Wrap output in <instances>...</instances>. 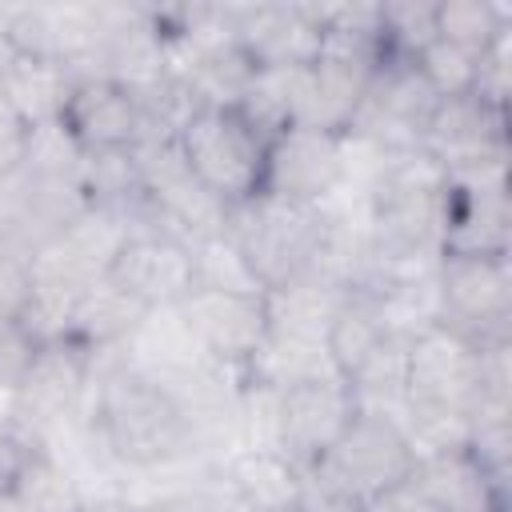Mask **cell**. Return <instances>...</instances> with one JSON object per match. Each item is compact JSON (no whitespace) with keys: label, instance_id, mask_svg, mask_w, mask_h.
<instances>
[{"label":"cell","instance_id":"cb8c5ba5","mask_svg":"<svg viewBox=\"0 0 512 512\" xmlns=\"http://www.w3.org/2000/svg\"><path fill=\"white\" fill-rule=\"evenodd\" d=\"M8 492L24 512H84L88 492L72 476L60 452H52L44 440L32 444V452L20 460Z\"/></svg>","mask_w":512,"mask_h":512},{"label":"cell","instance_id":"f1b7e54d","mask_svg":"<svg viewBox=\"0 0 512 512\" xmlns=\"http://www.w3.org/2000/svg\"><path fill=\"white\" fill-rule=\"evenodd\" d=\"M416 72L424 76V84L436 92V100L444 96H464L476 88V76H480V56L460 48V44H448V40H432L420 48L416 56Z\"/></svg>","mask_w":512,"mask_h":512},{"label":"cell","instance_id":"5bb4252c","mask_svg":"<svg viewBox=\"0 0 512 512\" xmlns=\"http://www.w3.org/2000/svg\"><path fill=\"white\" fill-rule=\"evenodd\" d=\"M184 328L200 344V352L216 364L244 368L252 352L268 336V304L264 292H216V288H192L176 304Z\"/></svg>","mask_w":512,"mask_h":512},{"label":"cell","instance_id":"1f68e13d","mask_svg":"<svg viewBox=\"0 0 512 512\" xmlns=\"http://www.w3.org/2000/svg\"><path fill=\"white\" fill-rule=\"evenodd\" d=\"M24 144H28V124L0 100V184L20 168Z\"/></svg>","mask_w":512,"mask_h":512},{"label":"cell","instance_id":"d6986e66","mask_svg":"<svg viewBox=\"0 0 512 512\" xmlns=\"http://www.w3.org/2000/svg\"><path fill=\"white\" fill-rule=\"evenodd\" d=\"M216 472L244 512H292L304 488V472L276 448H236Z\"/></svg>","mask_w":512,"mask_h":512},{"label":"cell","instance_id":"484cf974","mask_svg":"<svg viewBox=\"0 0 512 512\" xmlns=\"http://www.w3.org/2000/svg\"><path fill=\"white\" fill-rule=\"evenodd\" d=\"M504 32H512V12L488 0H436V36L484 56Z\"/></svg>","mask_w":512,"mask_h":512},{"label":"cell","instance_id":"9c48e42d","mask_svg":"<svg viewBox=\"0 0 512 512\" xmlns=\"http://www.w3.org/2000/svg\"><path fill=\"white\" fill-rule=\"evenodd\" d=\"M432 108H436V92L416 72V60L384 56L364 88L348 136L380 152H420V136Z\"/></svg>","mask_w":512,"mask_h":512},{"label":"cell","instance_id":"277c9868","mask_svg":"<svg viewBox=\"0 0 512 512\" xmlns=\"http://www.w3.org/2000/svg\"><path fill=\"white\" fill-rule=\"evenodd\" d=\"M416 468V444L404 428L400 416L376 412V408H356L348 428L336 436V444L320 456L312 476L332 484L336 492L360 500L364 508L404 484Z\"/></svg>","mask_w":512,"mask_h":512},{"label":"cell","instance_id":"ffe728a7","mask_svg":"<svg viewBox=\"0 0 512 512\" xmlns=\"http://www.w3.org/2000/svg\"><path fill=\"white\" fill-rule=\"evenodd\" d=\"M152 308L140 304L128 288H120L112 276H100L96 284H88L68 316V340L84 344L92 356H104V352H120L136 328L144 324Z\"/></svg>","mask_w":512,"mask_h":512},{"label":"cell","instance_id":"f546056e","mask_svg":"<svg viewBox=\"0 0 512 512\" xmlns=\"http://www.w3.org/2000/svg\"><path fill=\"white\" fill-rule=\"evenodd\" d=\"M40 340L24 328V320H0V396H12L24 380Z\"/></svg>","mask_w":512,"mask_h":512},{"label":"cell","instance_id":"30bf717a","mask_svg":"<svg viewBox=\"0 0 512 512\" xmlns=\"http://www.w3.org/2000/svg\"><path fill=\"white\" fill-rule=\"evenodd\" d=\"M344 168H348V140L340 132L288 124L268 140L260 192L320 208L344 188Z\"/></svg>","mask_w":512,"mask_h":512},{"label":"cell","instance_id":"3957f363","mask_svg":"<svg viewBox=\"0 0 512 512\" xmlns=\"http://www.w3.org/2000/svg\"><path fill=\"white\" fill-rule=\"evenodd\" d=\"M96 356L60 336L36 348L24 380L8 396V412L48 448H56L64 436H84L88 396H92Z\"/></svg>","mask_w":512,"mask_h":512},{"label":"cell","instance_id":"5b68a950","mask_svg":"<svg viewBox=\"0 0 512 512\" xmlns=\"http://www.w3.org/2000/svg\"><path fill=\"white\" fill-rule=\"evenodd\" d=\"M176 148L192 176L228 208L260 192L268 140L236 108H196L176 132Z\"/></svg>","mask_w":512,"mask_h":512},{"label":"cell","instance_id":"2e32d148","mask_svg":"<svg viewBox=\"0 0 512 512\" xmlns=\"http://www.w3.org/2000/svg\"><path fill=\"white\" fill-rule=\"evenodd\" d=\"M420 152L444 172L480 160H508V108H496L476 92L444 96L424 124Z\"/></svg>","mask_w":512,"mask_h":512},{"label":"cell","instance_id":"83f0119b","mask_svg":"<svg viewBox=\"0 0 512 512\" xmlns=\"http://www.w3.org/2000/svg\"><path fill=\"white\" fill-rule=\"evenodd\" d=\"M436 40V0H388L380 4V44L384 56L416 60L424 44Z\"/></svg>","mask_w":512,"mask_h":512},{"label":"cell","instance_id":"d4e9b609","mask_svg":"<svg viewBox=\"0 0 512 512\" xmlns=\"http://www.w3.org/2000/svg\"><path fill=\"white\" fill-rule=\"evenodd\" d=\"M240 372H244V384H256L268 392H284L288 384H300L312 376H336L320 340H300L284 332H268Z\"/></svg>","mask_w":512,"mask_h":512},{"label":"cell","instance_id":"8992f818","mask_svg":"<svg viewBox=\"0 0 512 512\" xmlns=\"http://www.w3.org/2000/svg\"><path fill=\"white\" fill-rule=\"evenodd\" d=\"M136 168H140V224L164 228L180 236L184 244H196L204 236L224 232L228 204L216 200L184 164L176 140H144L136 144Z\"/></svg>","mask_w":512,"mask_h":512},{"label":"cell","instance_id":"ba28073f","mask_svg":"<svg viewBox=\"0 0 512 512\" xmlns=\"http://www.w3.org/2000/svg\"><path fill=\"white\" fill-rule=\"evenodd\" d=\"M444 192V252L508 256L512 248V200H508V160H480L452 168Z\"/></svg>","mask_w":512,"mask_h":512},{"label":"cell","instance_id":"52a82bcc","mask_svg":"<svg viewBox=\"0 0 512 512\" xmlns=\"http://www.w3.org/2000/svg\"><path fill=\"white\" fill-rule=\"evenodd\" d=\"M436 292L440 324L480 348L512 340V256L444 252L436 260Z\"/></svg>","mask_w":512,"mask_h":512},{"label":"cell","instance_id":"8fae6325","mask_svg":"<svg viewBox=\"0 0 512 512\" xmlns=\"http://www.w3.org/2000/svg\"><path fill=\"white\" fill-rule=\"evenodd\" d=\"M480 356L484 348L448 324H432L412 336L404 356V408H444L472 416Z\"/></svg>","mask_w":512,"mask_h":512},{"label":"cell","instance_id":"4fadbf2b","mask_svg":"<svg viewBox=\"0 0 512 512\" xmlns=\"http://www.w3.org/2000/svg\"><path fill=\"white\" fill-rule=\"evenodd\" d=\"M56 120L80 152L136 148V144L148 140L140 96L128 84H120L104 72H80L72 80Z\"/></svg>","mask_w":512,"mask_h":512},{"label":"cell","instance_id":"9a60e30c","mask_svg":"<svg viewBox=\"0 0 512 512\" xmlns=\"http://www.w3.org/2000/svg\"><path fill=\"white\" fill-rule=\"evenodd\" d=\"M232 36L264 72L308 68L324 48V4H240Z\"/></svg>","mask_w":512,"mask_h":512},{"label":"cell","instance_id":"4316f807","mask_svg":"<svg viewBox=\"0 0 512 512\" xmlns=\"http://www.w3.org/2000/svg\"><path fill=\"white\" fill-rule=\"evenodd\" d=\"M192 248V288H216V292H264L240 248L232 244L228 232L204 236Z\"/></svg>","mask_w":512,"mask_h":512},{"label":"cell","instance_id":"6da1fadb","mask_svg":"<svg viewBox=\"0 0 512 512\" xmlns=\"http://www.w3.org/2000/svg\"><path fill=\"white\" fill-rule=\"evenodd\" d=\"M84 436L96 456L124 472H180L200 460L188 420L164 380L128 364L120 352L96 356Z\"/></svg>","mask_w":512,"mask_h":512},{"label":"cell","instance_id":"603a6c76","mask_svg":"<svg viewBox=\"0 0 512 512\" xmlns=\"http://www.w3.org/2000/svg\"><path fill=\"white\" fill-rule=\"evenodd\" d=\"M388 336H396V332L388 328V320L380 312V300L372 292L352 288L340 300V308H336V316H332V324L324 332V352H328L336 376L348 380Z\"/></svg>","mask_w":512,"mask_h":512},{"label":"cell","instance_id":"7c38bea8","mask_svg":"<svg viewBox=\"0 0 512 512\" xmlns=\"http://www.w3.org/2000/svg\"><path fill=\"white\" fill-rule=\"evenodd\" d=\"M356 396L340 376H312L276 392V452L300 472H312L320 456L356 416Z\"/></svg>","mask_w":512,"mask_h":512},{"label":"cell","instance_id":"7402d4cb","mask_svg":"<svg viewBox=\"0 0 512 512\" xmlns=\"http://www.w3.org/2000/svg\"><path fill=\"white\" fill-rule=\"evenodd\" d=\"M352 288L328 280V276H300L292 284H280L272 292H264L268 304V332H284V336H300V340H320L340 308V300Z\"/></svg>","mask_w":512,"mask_h":512},{"label":"cell","instance_id":"e0dca14e","mask_svg":"<svg viewBox=\"0 0 512 512\" xmlns=\"http://www.w3.org/2000/svg\"><path fill=\"white\" fill-rule=\"evenodd\" d=\"M108 276L148 308H176L192 292V248L164 228L140 224L120 244Z\"/></svg>","mask_w":512,"mask_h":512},{"label":"cell","instance_id":"44dd1931","mask_svg":"<svg viewBox=\"0 0 512 512\" xmlns=\"http://www.w3.org/2000/svg\"><path fill=\"white\" fill-rule=\"evenodd\" d=\"M76 72L52 60H32V56H16L8 52L4 72H0V100L28 124H52L64 108V96L72 88Z\"/></svg>","mask_w":512,"mask_h":512},{"label":"cell","instance_id":"836d02e7","mask_svg":"<svg viewBox=\"0 0 512 512\" xmlns=\"http://www.w3.org/2000/svg\"><path fill=\"white\" fill-rule=\"evenodd\" d=\"M0 512H24V508H20V504H16V496H12V492H8V488H4V492H0Z\"/></svg>","mask_w":512,"mask_h":512},{"label":"cell","instance_id":"d6a6232c","mask_svg":"<svg viewBox=\"0 0 512 512\" xmlns=\"http://www.w3.org/2000/svg\"><path fill=\"white\" fill-rule=\"evenodd\" d=\"M84 512H144V504H140V500H132V496L112 492V496H96V500H88V504H84Z\"/></svg>","mask_w":512,"mask_h":512},{"label":"cell","instance_id":"ac0fdd59","mask_svg":"<svg viewBox=\"0 0 512 512\" xmlns=\"http://www.w3.org/2000/svg\"><path fill=\"white\" fill-rule=\"evenodd\" d=\"M440 512H508V488H500L468 448L416 456L408 476Z\"/></svg>","mask_w":512,"mask_h":512},{"label":"cell","instance_id":"7a4b0ae2","mask_svg":"<svg viewBox=\"0 0 512 512\" xmlns=\"http://www.w3.org/2000/svg\"><path fill=\"white\" fill-rule=\"evenodd\" d=\"M224 232L264 284V292L312 276L328 240V208L320 204H292L280 196L256 192L244 204L228 208Z\"/></svg>","mask_w":512,"mask_h":512},{"label":"cell","instance_id":"4dcf8cb0","mask_svg":"<svg viewBox=\"0 0 512 512\" xmlns=\"http://www.w3.org/2000/svg\"><path fill=\"white\" fill-rule=\"evenodd\" d=\"M292 512H368L360 500H352V496H344V492H336L332 484H324L320 476H312V472H304V488H300V500H296V508Z\"/></svg>","mask_w":512,"mask_h":512}]
</instances>
